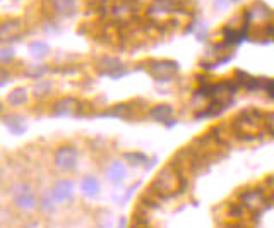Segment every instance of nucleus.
I'll return each instance as SVG.
<instances>
[{
  "mask_svg": "<svg viewBox=\"0 0 274 228\" xmlns=\"http://www.w3.org/2000/svg\"><path fill=\"white\" fill-rule=\"evenodd\" d=\"M149 189H153L163 199H168V197H173L180 192H185L187 180H185L180 171H177L173 167H168L163 168L160 173L156 175V178L151 182Z\"/></svg>",
  "mask_w": 274,
  "mask_h": 228,
  "instance_id": "1",
  "label": "nucleus"
},
{
  "mask_svg": "<svg viewBox=\"0 0 274 228\" xmlns=\"http://www.w3.org/2000/svg\"><path fill=\"white\" fill-rule=\"evenodd\" d=\"M77 158H79V155H77V149L74 146H62L55 153V165L64 171L74 170L77 165Z\"/></svg>",
  "mask_w": 274,
  "mask_h": 228,
  "instance_id": "2",
  "label": "nucleus"
},
{
  "mask_svg": "<svg viewBox=\"0 0 274 228\" xmlns=\"http://www.w3.org/2000/svg\"><path fill=\"white\" fill-rule=\"evenodd\" d=\"M238 201L245 209L249 211H257L259 208L264 204V194L259 189H247L243 192H240Z\"/></svg>",
  "mask_w": 274,
  "mask_h": 228,
  "instance_id": "3",
  "label": "nucleus"
},
{
  "mask_svg": "<svg viewBox=\"0 0 274 228\" xmlns=\"http://www.w3.org/2000/svg\"><path fill=\"white\" fill-rule=\"evenodd\" d=\"M51 194H53L55 201L58 204H64L67 203L69 199H72V194H74V182L72 180H58L57 184L51 187Z\"/></svg>",
  "mask_w": 274,
  "mask_h": 228,
  "instance_id": "4",
  "label": "nucleus"
},
{
  "mask_svg": "<svg viewBox=\"0 0 274 228\" xmlns=\"http://www.w3.org/2000/svg\"><path fill=\"white\" fill-rule=\"evenodd\" d=\"M105 177L108 182H112V184H120V182L125 180V177H127V167L124 165L122 162H118V160H115L108 165L105 171Z\"/></svg>",
  "mask_w": 274,
  "mask_h": 228,
  "instance_id": "5",
  "label": "nucleus"
},
{
  "mask_svg": "<svg viewBox=\"0 0 274 228\" xmlns=\"http://www.w3.org/2000/svg\"><path fill=\"white\" fill-rule=\"evenodd\" d=\"M12 204L16 206L19 211L23 213H33L36 208H38L40 201L36 199V196L33 192L29 194H24V196H19V197H14L12 199Z\"/></svg>",
  "mask_w": 274,
  "mask_h": 228,
  "instance_id": "6",
  "label": "nucleus"
},
{
  "mask_svg": "<svg viewBox=\"0 0 274 228\" xmlns=\"http://www.w3.org/2000/svg\"><path fill=\"white\" fill-rule=\"evenodd\" d=\"M177 70L179 65L175 62H153L151 65V74H154L158 79H170V74Z\"/></svg>",
  "mask_w": 274,
  "mask_h": 228,
  "instance_id": "7",
  "label": "nucleus"
},
{
  "mask_svg": "<svg viewBox=\"0 0 274 228\" xmlns=\"http://www.w3.org/2000/svg\"><path fill=\"white\" fill-rule=\"evenodd\" d=\"M81 190H83V194L86 197L94 199V197L99 194V190H101L99 180L96 177H92V175H88V177H84L83 180H81Z\"/></svg>",
  "mask_w": 274,
  "mask_h": 228,
  "instance_id": "8",
  "label": "nucleus"
},
{
  "mask_svg": "<svg viewBox=\"0 0 274 228\" xmlns=\"http://www.w3.org/2000/svg\"><path fill=\"white\" fill-rule=\"evenodd\" d=\"M124 160L125 162H129V163H132V165H142L146 168H151L154 163H156V160L147 158V156L142 155V153H125Z\"/></svg>",
  "mask_w": 274,
  "mask_h": 228,
  "instance_id": "9",
  "label": "nucleus"
},
{
  "mask_svg": "<svg viewBox=\"0 0 274 228\" xmlns=\"http://www.w3.org/2000/svg\"><path fill=\"white\" fill-rule=\"evenodd\" d=\"M172 115H173V108L170 105H158V107H154L151 110V117L158 122H163V124H166L172 118Z\"/></svg>",
  "mask_w": 274,
  "mask_h": 228,
  "instance_id": "10",
  "label": "nucleus"
},
{
  "mask_svg": "<svg viewBox=\"0 0 274 228\" xmlns=\"http://www.w3.org/2000/svg\"><path fill=\"white\" fill-rule=\"evenodd\" d=\"M76 107L77 105H76V100L74 98H64V100H60V102L55 103L53 114L55 115H70L76 112Z\"/></svg>",
  "mask_w": 274,
  "mask_h": 228,
  "instance_id": "11",
  "label": "nucleus"
},
{
  "mask_svg": "<svg viewBox=\"0 0 274 228\" xmlns=\"http://www.w3.org/2000/svg\"><path fill=\"white\" fill-rule=\"evenodd\" d=\"M57 206H58V203L55 201L51 190H46V192L42 194V199H40V208H42L43 213H48V215H50V213H53L55 209H57Z\"/></svg>",
  "mask_w": 274,
  "mask_h": 228,
  "instance_id": "12",
  "label": "nucleus"
},
{
  "mask_svg": "<svg viewBox=\"0 0 274 228\" xmlns=\"http://www.w3.org/2000/svg\"><path fill=\"white\" fill-rule=\"evenodd\" d=\"M31 192V185L26 184V182H16L9 187V194L10 197H19V196H24V194H29Z\"/></svg>",
  "mask_w": 274,
  "mask_h": 228,
  "instance_id": "13",
  "label": "nucleus"
},
{
  "mask_svg": "<svg viewBox=\"0 0 274 228\" xmlns=\"http://www.w3.org/2000/svg\"><path fill=\"white\" fill-rule=\"evenodd\" d=\"M7 100H9L10 105H24L26 102H28V91H26L24 88L14 89Z\"/></svg>",
  "mask_w": 274,
  "mask_h": 228,
  "instance_id": "14",
  "label": "nucleus"
},
{
  "mask_svg": "<svg viewBox=\"0 0 274 228\" xmlns=\"http://www.w3.org/2000/svg\"><path fill=\"white\" fill-rule=\"evenodd\" d=\"M5 125L9 127L10 130H12L14 134H23L24 132V129H26V125H24V122L21 120L19 117H5Z\"/></svg>",
  "mask_w": 274,
  "mask_h": 228,
  "instance_id": "15",
  "label": "nucleus"
},
{
  "mask_svg": "<svg viewBox=\"0 0 274 228\" xmlns=\"http://www.w3.org/2000/svg\"><path fill=\"white\" fill-rule=\"evenodd\" d=\"M31 54L35 55L36 58H42L43 55L48 54V47L43 43H33L31 45Z\"/></svg>",
  "mask_w": 274,
  "mask_h": 228,
  "instance_id": "16",
  "label": "nucleus"
},
{
  "mask_svg": "<svg viewBox=\"0 0 274 228\" xmlns=\"http://www.w3.org/2000/svg\"><path fill=\"white\" fill-rule=\"evenodd\" d=\"M228 215L231 216V218H242L243 216V206L242 204H228Z\"/></svg>",
  "mask_w": 274,
  "mask_h": 228,
  "instance_id": "17",
  "label": "nucleus"
},
{
  "mask_svg": "<svg viewBox=\"0 0 274 228\" xmlns=\"http://www.w3.org/2000/svg\"><path fill=\"white\" fill-rule=\"evenodd\" d=\"M98 228H112V216H110V213L98 215Z\"/></svg>",
  "mask_w": 274,
  "mask_h": 228,
  "instance_id": "18",
  "label": "nucleus"
},
{
  "mask_svg": "<svg viewBox=\"0 0 274 228\" xmlns=\"http://www.w3.org/2000/svg\"><path fill=\"white\" fill-rule=\"evenodd\" d=\"M10 58H12V50H10V48H5V50H2V60L7 62V60H10Z\"/></svg>",
  "mask_w": 274,
  "mask_h": 228,
  "instance_id": "19",
  "label": "nucleus"
},
{
  "mask_svg": "<svg viewBox=\"0 0 274 228\" xmlns=\"http://www.w3.org/2000/svg\"><path fill=\"white\" fill-rule=\"evenodd\" d=\"M139 185H140V184H134V185H132L131 189H129L127 192H125V196H124V201H125V199H131V197H132V194L136 192V189H137V187H139Z\"/></svg>",
  "mask_w": 274,
  "mask_h": 228,
  "instance_id": "20",
  "label": "nucleus"
},
{
  "mask_svg": "<svg viewBox=\"0 0 274 228\" xmlns=\"http://www.w3.org/2000/svg\"><path fill=\"white\" fill-rule=\"evenodd\" d=\"M117 228H127V220H125V218L118 220V227Z\"/></svg>",
  "mask_w": 274,
  "mask_h": 228,
  "instance_id": "21",
  "label": "nucleus"
},
{
  "mask_svg": "<svg viewBox=\"0 0 274 228\" xmlns=\"http://www.w3.org/2000/svg\"><path fill=\"white\" fill-rule=\"evenodd\" d=\"M131 228H139V227H136V225H132V227H131Z\"/></svg>",
  "mask_w": 274,
  "mask_h": 228,
  "instance_id": "22",
  "label": "nucleus"
}]
</instances>
